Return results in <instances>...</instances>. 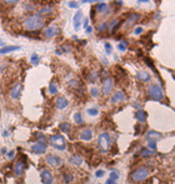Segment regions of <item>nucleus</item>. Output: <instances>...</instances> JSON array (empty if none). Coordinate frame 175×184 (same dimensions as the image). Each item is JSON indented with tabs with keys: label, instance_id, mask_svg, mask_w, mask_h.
<instances>
[{
	"label": "nucleus",
	"instance_id": "obj_1",
	"mask_svg": "<svg viewBox=\"0 0 175 184\" xmlns=\"http://www.w3.org/2000/svg\"><path fill=\"white\" fill-rule=\"evenodd\" d=\"M44 24H45V20L40 14H30L24 19V22H23L24 29L29 30V31L39 30V29L43 28Z\"/></svg>",
	"mask_w": 175,
	"mask_h": 184
},
{
	"label": "nucleus",
	"instance_id": "obj_2",
	"mask_svg": "<svg viewBox=\"0 0 175 184\" xmlns=\"http://www.w3.org/2000/svg\"><path fill=\"white\" fill-rule=\"evenodd\" d=\"M98 146L102 153H108L111 148V138L108 131H103L98 136Z\"/></svg>",
	"mask_w": 175,
	"mask_h": 184
},
{
	"label": "nucleus",
	"instance_id": "obj_3",
	"mask_svg": "<svg viewBox=\"0 0 175 184\" xmlns=\"http://www.w3.org/2000/svg\"><path fill=\"white\" fill-rule=\"evenodd\" d=\"M150 174V169L148 167H139V168H136V169L131 173V175H130V179L131 182H134V183H138V182H143L144 179H146L148 175Z\"/></svg>",
	"mask_w": 175,
	"mask_h": 184
},
{
	"label": "nucleus",
	"instance_id": "obj_4",
	"mask_svg": "<svg viewBox=\"0 0 175 184\" xmlns=\"http://www.w3.org/2000/svg\"><path fill=\"white\" fill-rule=\"evenodd\" d=\"M148 94H149V97L153 99V100L160 102L164 99V90L161 89L160 85H158V84H150V85L148 87Z\"/></svg>",
	"mask_w": 175,
	"mask_h": 184
},
{
	"label": "nucleus",
	"instance_id": "obj_5",
	"mask_svg": "<svg viewBox=\"0 0 175 184\" xmlns=\"http://www.w3.org/2000/svg\"><path fill=\"white\" fill-rule=\"evenodd\" d=\"M50 145L53 148H55L58 150H65L66 148V143H65V138L61 134H54L49 138Z\"/></svg>",
	"mask_w": 175,
	"mask_h": 184
},
{
	"label": "nucleus",
	"instance_id": "obj_6",
	"mask_svg": "<svg viewBox=\"0 0 175 184\" xmlns=\"http://www.w3.org/2000/svg\"><path fill=\"white\" fill-rule=\"evenodd\" d=\"M48 148V143H44V141H36L31 145V152L35 154H44L46 152Z\"/></svg>",
	"mask_w": 175,
	"mask_h": 184
},
{
	"label": "nucleus",
	"instance_id": "obj_7",
	"mask_svg": "<svg viewBox=\"0 0 175 184\" xmlns=\"http://www.w3.org/2000/svg\"><path fill=\"white\" fill-rule=\"evenodd\" d=\"M45 162H46L50 167H54V168L61 167V164H63L61 158H59L58 155H54V154H49V155H48V157L45 158Z\"/></svg>",
	"mask_w": 175,
	"mask_h": 184
},
{
	"label": "nucleus",
	"instance_id": "obj_8",
	"mask_svg": "<svg viewBox=\"0 0 175 184\" xmlns=\"http://www.w3.org/2000/svg\"><path fill=\"white\" fill-rule=\"evenodd\" d=\"M113 90V80L110 78H105L103 80V87H102V93L104 97H108Z\"/></svg>",
	"mask_w": 175,
	"mask_h": 184
},
{
	"label": "nucleus",
	"instance_id": "obj_9",
	"mask_svg": "<svg viewBox=\"0 0 175 184\" xmlns=\"http://www.w3.org/2000/svg\"><path fill=\"white\" fill-rule=\"evenodd\" d=\"M40 177H41V180H43L44 184H53L54 178H53V174H51L50 170L43 169V170L40 172Z\"/></svg>",
	"mask_w": 175,
	"mask_h": 184
},
{
	"label": "nucleus",
	"instance_id": "obj_10",
	"mask_svg": "<svg viewBox=\"0 0 175 184\" xmlns=\"http://www.w3.org/2000/svg\"><path fill=\"white\" fill-rule=\"evenodd\" d=\"M58 34H59V28L55 25H51V26H48V28L45 29L44 31V36L45 38H54V36H56Z\"/></svg>",
	"mask_w": 175,
	"mask_h": 184
},
{
	"label": "nucleus",
	"instance_id": "obj_11",
	"mask_svg": "<svg viewBox=\"0 0 175 184\" xmlns=\"http://www.w3.org/2000/svg\"><path fill=\"white\" fill-rule=\"evenodd\" d=\"M25 163L23 160H17L15 162V164H14V173H15V175L17 177H20L24 173L25 170Z\"/></svg>",
	"mask_w": 175,
	"mask_h": 184
},
{
	"label": "nucleus",
	"instance_id": "obj_12",
	"mask_svg": "<svg viewBox=\"0 0 175 184\" xmlns=\"http://www.w3.org/2000/svg\"><path fill=\"white\" fill-rule=\"evenodd\" d=\"M125 99V94L123 90H116L114 94H113V97H111L110 99V102L113 103V104H119L121 103Z\"/></svg>",
	"mask_w": 175,
	"mask_h": 184
},
{
	"label": "nucleus",
	"instance_id": "obj_13",
	"mask_svg": "<svg viewBox=\"0 0 175 184\" xmlns=\"http://www.w3.org/2000/svg\"><path fill=\"white\" fill-rule=\"evenodd\" d=\"M20 93H22V84L20 83H17L14 84L10 89V98L12 99H18L20 97Z\"/></svg>",
	"mask_w": 175,
	"mask_h": 184
},
{
	"label": "nucleus",
	"instance_id": "obj_14",
	"mask_svg": "<svg viewBox=\"0 0 175 184\" xmlns=\"http://www.w3.org/2000/svg\"><path fill=\"white\" fill-rule=\"evenodd\" d=\"M69 105V102H68V99L65 97H59L55 100V107L59 109V110H63V109H65L66 107Z\"/></svg>",
	"mask_w": 175,
	"mask_h": 184
},
{
	"label": "nucleus",
	"instance_id": "obj_15",
	"mask_svg": "<svg viewBox=\"0 0 175 184\" xmlns=\"http://www.w3.org/2000/svg\"><path fill=\"white\" fill-rule=\"evenodd\" d=\"M81 19H83V13L79 10V12L74 15V29L79 30V28L81 26Z\"/></svg>",
	"mask_w": 175,
	"mask_h": 184
},
{
	"label": "nucleus",
	"instance_id": "obj_16",
	"mask_svg": "<svg viewBox=\"0 0 175 184\" xmlns=\"http://www.w3.org/2000/svg\"><path fill=\"white\" fill-rule=\"evenodd\" d=\"M17 50H20V46L18 45H9V46H3L0 48V55L1 54H8V53H12V51H17Z\"/></svg>",
	"mask_w": 175,
	"mask_h": 184
},
{
	"label": "nucleus",
	"instance_id": "obj_17",
	"mask_svg": "<svg viewBox=\"0 0 175 184\" xmlns=\"http://www.w3.org/2000/svg\"><path fill=\"white\" fill-rule=\"evenodd\" d=\"M80 138L83 140H85V141L91 140V138H93V131H91V129H88V128L83 129L80 131Z\"/></svg>",
	"mask_w": 175,
	"mask_h": 184
},
{
	"label": "nucleus",
	"instance_id": "obj_18",
	"mask_svg": "<svg viewBox=\"0 0 175 184\" xmlns=\"http://www.w3.org/2000/svg\"><path fill=\"white\" fill-rule=\"evenodd\" d=\"M135 118L138 119V122L145 123V122H146V119H148V114H146V112H144V110L139 109V110H138V112L135 113Z\"/></svg>",
	"mask_w": 175,
	"mask_h": 184
},
{
	"label": "nucleus",
	"instance_id": "obj_19",
	"mask_svg": "<svg viewBox=\"0 0 175 184\" xmlns=\"http://www.w3.org/2000/svg\"><path fill=\"white\" fill-rule=\"evenodd\" d=\"M136 76H138V79H139L140 82H144V83H146V82H149L150 80V74L148 71H139L136 74Z\"/></svg>",
	"mask_w": 175,
	"mask_h": 184
},
{
	"label": "nucleus",
	"instance_id": "obj_20",
	"mask_svg": "<svg viewBox=\"0 0 175 184\" xmlns=\"http://www.w3.org/2000/svg\"><path fill=\"white\" fill-rule=\"evenodd\" d=\"M95 10H97L98 13H110L109 12V6L105 3H98L97 6H95Z\"/></svg>",
	"mask_w": 175,
	"mask_h": 184
},
{
	"label": "nucleus",
	"instance_id": "obj_21",
	"mask_svg": "<svg viewBox=\"0 0 175 184\" xmlns=\"http://www.w3.org/2000/svg\"><path fill=\"white\" fill-rule=\"evenodd\" d=\"M161 134L158 133V131H154V130H150L146 133V139L148 140H154V139H160L161 138Z\"/></svg>",
	"mask_w": 175,
	"mask_h": 184
},
{
	"label": "nucleus",
	"instance_id": "obj_22",
	"mask_svg": "<svg viewBox=\"0 0 175 184\" xmlns=\"http://www.w3.org/2000/svg\"><path fill=\"white\" fill-rule=\"evenodd\" d=\"M140 17H141V15H140V14H136V13L131 14V15H129V17H128V20H126V23H128V25L134 24L135 22H138V20L140 19Z\"/></svg>",
	"mask_w": 175,
	"mask_h": 184
},
{
	"label": "nucleus",
	"instance_id": "obj_23",
	"mask_svg": "<svg viewBox=\"0 0 175 184\" xmlns=\"http://www.w3.org/2000/svg\"><path fill=\"white\" fill-rule=\"evenodd\" d=\"M70 163L71 164H74V165H81V163H83V158L80 157V155H73L71 158H70Z\"/></svg>",
	"mask_w": 175,
	"mask_h": 184
},
{
	"label": "nucleus",
	"instance_id": "obj_24",
	"mask_svg": "<svg viewBox=\"0 0 175 184\" xmlns=\"http://www.w3.org/2000/svg\"><path fill=\"white\" fill-rule=\"evenodd\" d=\"M49 93L50 94H56L58 93V85L55 82H51L49 84Z\"/></svg>",
	"mask_w": 175,
	"mask_h": 184
},
{
	"label": "nucleus",
	"instance_id": "obj_25",
	"mask_svg": "<svg viewBox=\"0 0 175 184\" xmlns=\"http://www.w3.org/2000/svg\"><path fill=\"white\" fill-rule=\"evenodd\" d=\"M63 179H64V183H71L73 179H74V175L71 173H64V177H63Z\"/></svg>",
	"mask_w": 175,
	"mask_h": 184
},
{
	"label": "nucleus",
	"instance_id": "obj_26",
	"mask_svg": "<svg viewBox=\"0 0 175 184\" xmlns=\"http://www.w3.org/2000/svg\"><path fill=\"white\" fill-rule=\"evenodd\" d=\"M153 153H154V152L150 150L149 148H143L140 150V155L141 157H150V155H153Z\"/></svg>",
	"mask_w": 175,
	"mask_h": 184
},
{
	"label": "nucleus",
	"instance_id": "obj_27",
	"mask_svg": "<svg viewBox=\"0 0 175 184\" xmlns=\"http://www.w3.org/2000/svg\"><path fill=\"white\" fill-rule=\"evenodd\" d=\"M60 129H61L63 133H69L70 129H71V127H70V124H69V123H61L60 124Z\"/></svg>",
	"mask_w": 175,
	"mask_h": 184
},
{
	"label": "nucleus",
	"instance_id": "obj_28",
	"mask_svg": "<svg viewBox=\"0 0 175 184\" xmlns=\"http://www.w3.org/2000/svg\"><path fill=\"white\" fill-rule=\"evenodd\" d=\"M74 122H75L76 124H83V117H81V114L80 113H75L74 114Z\"/></svg>",
	"mask_w": 175,
	"mask_h": 184
},
{
	"label": "nucleus",
	"instance_id": "obj_29",
	"mask_svg": "<svg viewBox=\"0 0 175 184\" xmlns=\"http://www.w3.org/2000/svg\"><path fill=\"white\" fill-rule=\"evenodd\" d=\"M88 114L90 115V117H97V115L99 114V109L98 108H89Z\"/></svg>",
	"mask_w": 175,
	"mask_h": 184
},
{
	"label": "nucleus",
	"instance_id": "obj_30",
	"mask_svg": "<svg viewBox=\"0 0 175 184\" xmlns=\"http://www.w3.org/2000/svg\"><path fill=\"white\" fill-rule=\"evenodd\" d=\"M119 177H120V174H119V172H116V170H113L109 174V179H113V180H118L119 179Z\"/></svg>",
	"mask_w": 175,
	"mask_h": 184
},
{
	"label": "nucleus",
	"instance_id": "obj_31",
	"mask_svg": "<svg viewBox=\"0 0 175 184\" xmlns=\"http://www.w3.org/2000/svg\"><path fill=\"white\" fill-rule=\"evenodd\" d=\"M30 61L33 63L34 65L39 64V61H40V58H39V55H38V54H33V55H31V58H30Z\"/></svg>",
	"mask_w": 175,
	"mask_h": 184
},
{
	"label": "nucleus",
	"instance_id": "obj_32",
	"mask_svg": "<svg viewBox=\"0 0 175 184\" xmlns=\"http://www.w3.org/2000/svg\"><path fill=\"white\" fill-rule=\"evenodd\" d=\"M51 12H53V8H51V6H45V8H43V9L40 10L39 14L41 15V17H43L44 14H49V13H51Z\"/></svg>",
	"mask_w": 175,
	"mask_h": 184
},
{
	"label": "nucleus",
	"instance_id": "obj_33",
	"mask_svg": "<svg viewBox=\"0 0 175 184\" xmlns=\"http://www.w3.org/2000/svg\"><path fill=\"white\" fill-rule=\"evenodd\" d=\"M126 48H128V43H126V41H121V43L118 44V49L120 51H125Z\"/></svg>",
	"mask_w": 175,
	"mask_h": 184
},
{
	"label": "nucleus",
	"instance_id": "obj_34",
	"mask_svg": "<svg viewBox=\"0 0 175 184\" xmlns=\"http://www.w3.org/2000/svg\"><path fill=\"white\" fill-rule=\"evenodd\" d=\"M148 148L154 152L156 149V141L155 140H149V141H148Z\"/></svg>",
	"mask_w": 175,
	"mask_h": 184
},
{
	"label": "nucleus",
	"instance_id": "obj_35",
	"mask_svg": "<svg viewBox=\"0 0 175 184\" xmlns=\"http://www.w3.org/2000/svg\"><path fill=\"white\" fill-rule=\"evenodd\" d=\"M90 94H91V97H94V98L99 97V89L95 88V87H93L91 89H90Z\"/></svg>",
	"mask_w": 175,
	"mask_h": 184
},
{
	"label": "nucleus",
	"instance_id": "obj_36",
	"mask_svg": "<svg viewBox=\"0 0 175 184\" xmlns=\"http://www.w3.org/2000/svg\"><path fill=\"white\" fill-rule=\"evenodd\" d=\"M20 1V0H3V3L5 5H15V4H18Z\"/></svg>",
	"mask_w": 175,
	"mask_h": 184
},
{
	"label": "nucleus",
	"instance_id": "obj_37",
	"mask_svg": "<svg viewBox=\"0 0 175 184\" xmlns=\"http://www.w3.org/2000/svg\"><path fill=\"white\" fill-rule=\"evenodd\" d=\"M68 6L71 8V9H78V8H79V4H78L76 1H69V3H68Z\"/></svg>",
	"mask_w": 175,
	"mask_h": 184
},
{
	"label": "nucleus",
	"instance_id": "obj_38",
	"mask_svg": "<svg viewBox=\"0 0 175 184\" xmlns=\"http://www.w3.org/2000/svg\"><path fill=\"white\" fill-rule=\"evenodd\" d=\"M98 79V74L95 71H93V73H90V76H89V80L90 82H95Z\"/></svg>",
	"mask_w": 175,
	"mask_h": 184
},
{
	"label": "nucleus",
	"instance_id": "obj_39",
	"mask_svg": "<svg viewBox=\"0 0 175 184\" xmlns=\"http://www.w3.org/2000/svg\"><path fill=\"white\" fill-rule=\"evenodd\" d=\"M104 174H105V172H104V170H102V169H99V170L95 172V177H97V178H102Z\"/></svg>",
	"mask_w": 175,
	"mask_h": 184
},
{
	"label": "nucleus",
	"instance_id": "obj_40",
	"mask_svg": "<svg viewBox=\"0 0 175 184\" xmlns=\"http://www.w3.org/2000/svg\"><path fill=\"white\" fill-rule=\"evenodd\" d=\"M107 28H108V24H107V23H102V24H100V25H99V28H98V30H99V31H104V30H105V29H107Z\"/></svg>",
	"mask_w": 175,
	"mask_h": 184
},
{
	"label": "nucleus",
	"instance_id": "obj_41",
	"mask_svg": "<svg viewBox=\"0 0 175 184\" xmlns=\"http://www.w3.org/2000/svg\"><path fill=\"white\" fill-rule=\"evenodd\" d=\"M141 33H143V28H141V26H138V28H135V30H134V34L135 35H139Z\"/></svg>",
	"mask_w": 175,
	"mask_h": 184
},
{
	"label": "nucleus",
	"instance_id": "obj_42",
	"mask_svg": "<svg viewBox=\"0 0 175 184\" xmlns=\"http://www.w3.org/2000/svg\"><path fill=\"white\" fill-rule=\"evenodd\" d=\"M105 50H107L108 54H110V53H111V45L109 43H105Z\"/></svg>",
	"mask_w": 175,
	"mask_h": 184
},
{
	"label": "nucleus",
	"instance_id": "obj_43",
	"mask_svg": "<svg viewBox=\"0 0 175 184\" xmlns=\"http://www.w3.org/2000/svg\"><path fill=\"white\" fill-rule=\"evenodd\" d=\"M14 155H15V152H14V150H10L9 153H8V158H10V159H12V158H14Z\"/></svg>",
	"mask_w": 175,
	"mask_h": 184
},
{
	"label": "nucleus",
	"instance_id": "obj_44",
	"mask_svg": "<svg viewBox=\"0 0 175 184\" xmlns=\"http://www.w3.org/2000/svg\"><path fill=\"white\" fill-rule=\"evenodd\" d=\"M88 26H89V20L88 19H84V28H88Z\"/></svg>",
	"mask_w": 175,
	"mask_h": 184
},
{
	"label": "nucleus",
	"instance_id": "obj_45",
	"mask_svg": "<svg viewBox=\"0 0 175 184\" xmlns=\"http://www.w3.org/2000/svg\"><path fill=\"white\" fill-rule=\"evenodd\" d=\"M105 184H116V183H115V180H113V179H108L107 182H105Z\"/></svg>",
	"mask_w": 175,
	"mask_h": 184
},
{
	"label": "nucleus",
	"instance_id": "obj_46",
	"mask_svg": "<svg viewBox=\"0 0 175 184\" xmlns=\"http://www.w3.org/2000/svg\"><path fill=\"white\" fill-rule=\"evenodd\" d=\"M85 30H86V33H91V31H93V28H91V26H88Z\"/></svg>",
	"mask_w": 175,
	"mask_h": 184
},
{
	"label": "nucleus",
	"instance_id": "obj_47",
	"mask_svg": "<svg viewBox=\"0 0 175 184\" xmlns=\"http://www.w3.org/2000/svg\"><path fill=\"white\" fill-rule=\"evenodd\" d=\"M0 46H1V48H3V46H5V43H4L1 39H0Z\"/></svg>",
	"mask_w": 175,
	"mask_h": 184
},
{
	"label": "nucleus",
	"instance_id": "obj_48",
	"mask_svg": "<svg viewBox=\"0 0 175 184\" xmlns=\"http://www.w3.org/2000/svg\"><path fill=\"white\" fill-rule=\"evenodd\" d=\"M138 1H139V3H148L149 0H138Z\"/></svg>",
	"mask_w": 175,
	"mask_h": 184
},
{
	"label": "nucleus",
	"instance_id": "obj_49",
	"mask_svg": "<svg viewBox=\"0 0 175 184\" xmlns=\"http://www.w3.org/2000/svg\"><path fill=\"white\" fill-rule=\"evenodd\" d=\"M81 3H91V0H81Z\"/></svg>",
	"mask_w": 175,
	"mask_h": 184
}]
</instances>
